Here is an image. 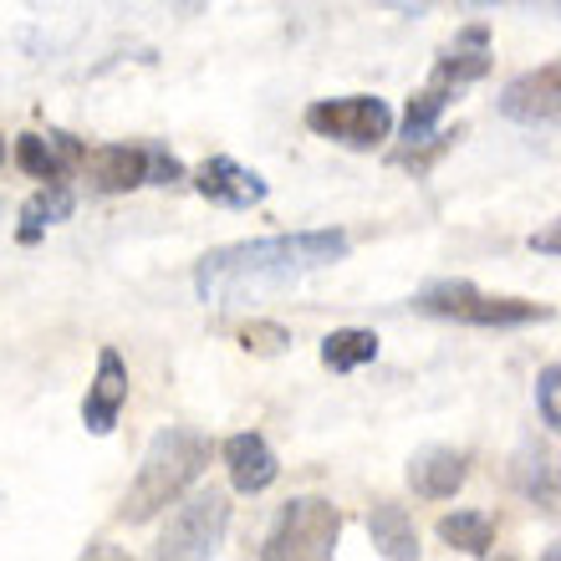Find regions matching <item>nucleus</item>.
Wrapping results in <instances>:
<instances>
[{
	"label": "nucleus",
	"mask_w": 561,
	"mask_h": 561,
	"mask_svg": "<svg viewBox=\"0 0 561 561\" xmlns=\"http://www.w3.org/2000/svg\"><path fill=\"white\" fill-rule=\"evenodd\" d=\"M490 26L485 21H470V26L459 31L455 42L439 51V61H434V72H428V82L409 98V113H403V138L409 144H424L434 128H439L444 107L455 103L465 88H474L480 77H490Z\"/></svg>",
	"instance_id": "nucleus-3"
},
{
	"label": "nucleus",
	"mask_w": 561,
	"mask_h": 561,
	"mask_svg": "<svg viewBox=\"0 0 561 561\" xmlns=\"http://www.w3.org/2000/svg\"><path fill=\"white\" fill-rule=\"evenodd\" d=\"M82 153H88V144L72 134H21L15 138V163H21L31 179H42V184H57V179L77 174Z\"/></svg>",
	"instance_id": "nucleus-13"
},
{
	"label": "nucleus",
	"mask_w": 561,
	"mask_h": 561,
	"mask_svg": "<svg viewBox=\"0 0 561 561\" xmlns=\"http://www.w3.org/2000/svg\"><path fill=\"white\" fill-rule=\"evenodd\" d=\"M526 245H531V251H541V255H561V220L551 225V230H541V236H531Z\"/></svg>",
	"instance_id": "nucleus-21"
},
{
	"label": "nucleus",
	"mask_w": 561,
	"mask_h": 561,
	"mask_svg": "<svg viewBox=\"0 0 561 561\" xmlns=\"http://www.w3.org/2000/svg\"><path fill=\"white\" fill-rule=\"evenodd\" d=\"M368 536H373V551L388 561H419V531L409 511L393 501H378L368 511Z\"/></svg>",
	"instance_id": "nucleus-15"
},
{
	"label": "nucleus",
	"mask_w": 561,
	"mask_h": 561,
	"mask_svg": "<svg viewBox=\"0 0 561 561\" xmlns=\"http://www.w3.org/2000/svg\"><path fill=\"white\" fill-rule=\"evenodd\" d=\"M353 240L347 230H291V236H266V240H240V245H220L194 266V296L205 307H240L255 296L286 291L311 271H327L347 261Z\"/></svg>",
	"instance_id": "nucleus-1"
},
{
	"label": "nucleus",
	"mask_w": 561,
	"mask_h": 561,
	"mask_svg": "<svg viewBox=\"0 0 561 561\" xmlns=\"http://www.w3.org/2000/svg\"><path fill=\"white\" fill-rule=\"evenodd\" d=\"M220 455H225V470H230V485H236L240 495H261V490L276 485L280 459L261 434H230Z\"/></svg>",
	"instance_id": "nucleus-14"
},
{
	"label": "nucleus",
	"mask_w": 561,
	"mask_h": 561,
	"mask_svg": "<svg viewBox=\"0 0 561 561\" xmlns=\"http://www.w3.org/2000/svg\"><path fill=\"white\" fill-rule=\"evenodd\" d=\"M342 541V511L322 495H296L280 505L261 557L266 561H332Z\"/></svg>",
	"instance_id": "nucleus-6"
},
{
	"label": "nucleus",
	"mask_w": 561,
	"mask_h": 561,
	"mask_svg": "<svg viewBox=\"0 0 561 561\" xmlns=\"http://www.w3.org/2000/svg\"><path fill=\"white\" fill-rule=\"evenodd\" d=\"M547 561H561V541H557V547H547Z\"/></svg>",
	"instance_id": "nucleus-23"
},
{
	"label": "nucleus",
	"mask_w": 561,
	"mask_h": 561,
	"mask_svg": "<svg viewBox=\"0 0 561 561\" xmlns=\"http://www.w3.org/2000/svg\"><path fill=\"white\" fill-rule=\"evenodd\" d=\"M373 357H378V332L373 327H337V332L322 337V363L332 373H357Z\"/></svg>",
	"instance_id": "nucleus-17"
},
{
	"label": "nucleus",
	"mask_w": 561,
	"mask_h": 561,
	"mask_svg": "<svg viewBox=\"0 0 561 561\" xmlns=\"http://www.w3.org/2000/svg\"><path fill=\"white\" fill-rule=\"evenodd\" d=\"M557 5H561V0H557Z\"/></svg>",
	"instance_id": "nucleus-25"
},
{
	"label": "nucleus",
	"mask_w": 561,
	"mask_h": 561,
	"mask_svg": "<svg viewBox=\"0 0 561 561\" xmlns=\"http://www.w3.org/2000/svg\"><path fill=\"white\" fill-rule=\"evenodd\" d=\"M0 163H5V138H0Z\"/></svg>",
	"instance_id": "nucleus-24"
},
{
	"label": "nucleus",
	"mask_w": 561,
	"mask_h": 561,
	"mask_svg": "<svg viewBox=\"0 0 561 561\" xmlns=\"http://www.w3.org/2000/svg\"><path fill=\"white\" fill-rule=\"evenodd\" d=\"M501 118L511 123H557L561 118V57L547 61V67H531V72H520L505 82L501 92Z\"/></svg>",
	"instance_id": "nucleus-9"
},
{
	"label": "nucleus",
	"mask_w": 561,
	"mask_h": 561,
	"mask_svg": "<svg viewBox=\"0 0 561 561\" xmlns=\"http://www.w3.org/2000/svg\"><path fill=\"white\" fill-rule=\"evenodd\" d=\"M77 174L88 179L98 194H128L144 184H179L184 163L163 144H98L82 153Z\"/></svg>",
	"instance_id": "nucleus-5"
},
{
	"label": "nucleus",
	"mask_w": 561,
	"mask_h": 561,
	"mask_svg": "<svg viewBox=\"0 0 561 561\" xmlns=\"http://www.w3.org/2000/svg\"><path fill=\"white\" fill-rule=\"evenodd\" d=\"M378 5H388V11H399V15H424L434 0H378Z\"/></svg>",
	"instance_id": "nucleus-22"
},
{
	"label": "nucleus",
	"mask_w": 561,
	"mask_h": 561,
	"mask_svg": "<svg viewBox=\"0 0 561 561\" xmlns=\"http://www.w3.org/2000/svg\"><path fill=\"white\" fill-rule=\"evenodd\" d=\"M307 128L317 138H332L342 148H378L393 134V107L373 92H347V98H317L307 107Z\"/></svg>",
	"instance_id": "nucleus-8"
},
{
	"label": "nucleus",
	"mask_w": 561,
	"mask_h": 561,
	"mask_svg": "<svg viewBox=\"0 0 561 561\" xmlns=\"http://www.w3.org/2000/svg\"><path fill=\"white\" fill-rule=\"evenodd\" d=\"M72 190H67V179H57V184H46L36 199H26V209H21V230H15V240L21 245H36L42 240L46 225H61L67 215H72Z\"/></svg>",
	"instance_id": "nucleus-16"
},
{
	"label": "nucleus",
	"mask_w": 561,
	"mask_h": 561,
	"mask_svg": "<svg viewBox=\"0 0 561 561\" xmlns=\"http://www.w3.org/2000/svg\"><path fill=\"white\" fill-rule=\"evenodd\" d=\"M465 480H470V459L449 449V444H428L409 459V490L419 501H449V495L465 490Z\"/></svg>",
	"instance_id": "nucleus-12"
},
{
	"label": "nucleus",
	"mask_w": 561,
	"mask_h": 561,
	"mask_svg": "<svg viewBox=\"0 0 561 561\" xmlns=\"http://www.w3.org/2000/svg\"><path fill=\"white\" fill-rule=\"evenodd\" d=\"M225 531H230V495L225 490H194L169 516L153 551L163 561H209L225 547Z\"/></svg>",
	"instance_id": "nucleus-7"
},
{
	"label": "nucleus",
	"mask_w": 561,
	"mask_h": 561,
	"mask_svg": "<svg viewBox=\"0 0 561 561\" xmlns=\"http://www.w3.org/2000/svg\"><path fill=\"white\" fill-rule=\"evenodd\" d=\"M414 311L439 317V322H465V327H531L547 322L551 307L526 301V296H490L474 280H434L414 296Z\"/></svg>",
	"instance_id": "nucleus-4"
},
{
	"label": "nucleus",
	"mask_w": 561,
	"mask_h": 561,
	"mask_svg": "<svg viewBox=\"0 0 561 561\" xmlns=\"http://www.w3.org/2000/svg\"><path fill=\"white\" fill-rule=\"evenodd\" d=\"M439 541L449 551H465V557H490V547H495V516H485V511H455V516L439 520Z\"/></svg>",
	"instance_id": "nucleus-18"
},
{
	"label": "nucleus",
	"mask_w": 561,
	"mask_h": 561,
	"mask_svg": "<svg viewBox=\"0 0 561 561\" xmlns=\"http://www.w3.org/2000/svg\"><path fill=\"white\" fill-rule=\"evenodd\" d=\"M123 403H128V363H123L118 347H103L98 353V373L88 383V399H82V428L88 434H113Z\"/></svg>",
	"instance_id": "nucleus-11"
},
{
	"label": "nucleus",
	"mask_w": 561,
	"mask_h": 561,
	"mask_svg": "<svg viewBox=\"0 0 561 561\" xmlns=\"http://www.w3.org/2000/svg\"><path fill=\"white\" fill-rule=\"evenodd\" d=\"M209 455H215V444L199 428H159L153 444L144 449V465H138L134 485H128V495L118 505V520L123 526L153 520L163 505H174L209 470Z\"/></svg>",
	"instance_id": "nucleus-2"
},
{
	"label": "nucleus",
	"mask_w": 561,
	"mask_h": 561,
	"mask_svg": "<svg viewBox=\"0 0 561 561\" xmlns=\"http://www.w3.org/2000/svg\"><path fill=\"white\" fill-rule=\"evenodd\" d=\"M536 409H541V424L561 434V363L541 368V378H536Z\"/></svg>",
	"instance_id": "nucleus-20"
},
{
	"label": "nucleus",
	"mask_w": 561,
	"mask_h": 561,
	"mask_svg": "<svg viewBox=\"0 0 561 561\" xmlns=\"http://www.w3.org/2000/svg\"><path fill=\"white\" fill-rule=\"evenodd\" d=\"M240 347L255 357H276L291 347V332L280 322H251V327H240Z\"/></svg>",
	"instance_id": "nucleus-19"
},
{
	"label": "nucleus",
	"mask_w": 561,
	"mask_h": 561,
	"mask_svg": "<svg viewBox=\"0 0 561 561\" xmlns=\"http://www.w3.org/2000/svg\"><path fill=\"white\" fill-rule=\"evenodd\" d=\"M194 190L205 194L209 205H225V209H251L261 205L271 194V184L255 169H245V163L225 159V153H215V159H205L199 169H194Z\"/></svg>",
	"instance_id": "nucleus-10"
}]
</instances>
